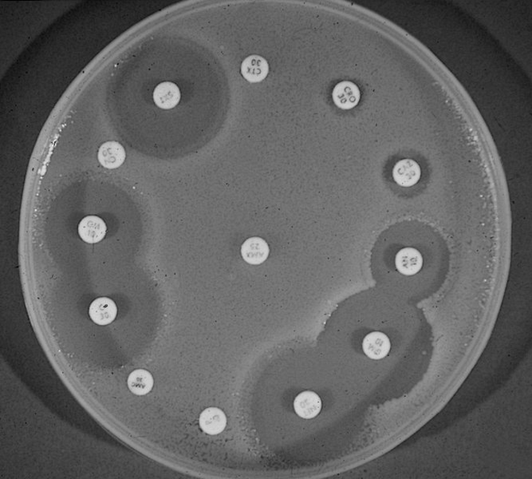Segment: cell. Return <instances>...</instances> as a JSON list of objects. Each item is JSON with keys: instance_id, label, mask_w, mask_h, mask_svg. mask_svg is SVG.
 <instances>
[{"instance_id": "5", "label": "cell", "mask_w": 532, "mask_h": 479, "mask_svg": "<svg viewBox=\"0 0 532 479\" xmlns=\"http://www.w3.org/2000/svg\"><path fill=\"white\" fill-rule=\"evenodd\" d=\"M269 246L262 238L247 239L241 247V255L248 264L257 265L264 263L269 256Z\"/></svg>"}, {"instance_id": "11", "label": "cell", "mask_w": 532, "mask_h": 479, "mask_svg": "<svg viewBox=\"0 0 532 479\" xmlns=\"http://www.w3.org/2000/svg\"><path fill=\"white\" fill-rule=\"evenodd\" d=\"M153 99L158 108L164 110L172 109L180 102L179 88L173 82H162L153 92Z\"/></svg>"}, {"instance_id": "7", "label": "cell", "mask_w": 532, "mask_h": 479, "mask_svg": "<svg viewBox=\"0 0 532 479\" xmlns=\"http://www.w3.org/2000/svg\"><path fill=\"white\" fill-rule=\"evenodd\" d=\"M363 347L366 356L370 359H381L387 356L391 345L386 334L374 332L365 337Z\"/></svg>"}, {"instance_id": "12", "label": "cell", "mask_w": 532, "mask_h": 479, "mask_svg": "<svg viewBox=\"0 0 532 479\" xmlns=\"http://www.w3.org/2000/svg\"><path fill=\"white\" fill-rule=\"evenodd\" d=\"M269 72L268 63L259 56L247 57L241 65V73L250 82H259L267 77Z\"/></svg>"}, {"instance_id": "3", "label": "cell", "mask_w": 532, "mask_h": 479, "mask_svg": "<svg viewBox=\"0 0 532 479\" xmlns=\"http://www.w3.org/2000/svg\"><path fill=\"white\" fill-rule=\"evenodd\" d=\"M332 97L338 108L351 110L358 105L361 94L358 87L353 82L344 81L335 86Z\"/></svg>"}, {"instance_id": "10", "label": "cell", "mask_w": 532, "mask_h": 479, "mask_svg": "<svg viewBox=\"0 0 532 479\" xmlns=\"http://www.w3.org/2000/svg\"><path fill=\"white\" fill-rule=\"evenodd\" d=\"M227 425L226 414L216 407L207 408L200 416V428L205 433L216 435L222 433Z\"/></svg>"}, {"instance_id": "6", "label": "cell", "mask_w": 532, "mask_h": 479, "mask_svg": "<svg viewBox=\"0 0 532 479\" xmlns=\"http://www.w3.org/2000/svg\"><path fill=\"white\" fill-rule=\"evenodd\" d=\"M294 408L299 416L310 419L316 417L321 411L322 401L316 393L304 392L295 398Z\"/></svg>"}, {"instance_id": "8", "label": "cell", "mask_w": 532, "mask_h": 479, "mask_svg": "<svg viewBox=\"0 0 532 479\" xmlns=\"http://www.w3.org/2000/svg\"><path fill=\"white\" fill-rule=\"evenodd\" d=\"M126 151L123 146L116 141H108L100 147L98 161L105 168L113 170L120 167L125 162Z\"/></svg>"}, {"instance_id": "13", "label": "cell", "mask_w": 532, "mask_h": 479, "mask_svg": "<svg viewBox=\"0 0 532 479\" xmlns=\"http://www.w3.org/2000/svg\"><path fill=\"white\" fill-rule=\"evenodd\" d=\"M128 386L134 394L144 395L149 393L153 386V378L149 371L143 369L136 370L128 378Z\"/></svg>"}, {"instance_id": "9", "label": "cell", "mask_w": 532, "mask_h": 479, "mask_svg": "<svg viewBox=\"0 0 532 479\" xmlns=\"http://www.w3.org/2000/svg\"><path fill=\"white\" fill-rule=\"evenodd\" d=\"M117 312V306L114 301L106 298L94 300L89 311L92 321L98 325H108L113 322Z\"/></svg>"}, {"instance_id": "1", "label": "cell", "mask_w": 532, "mask_h": 479, "mask_svg": "<svg viewBox=\"0 0 532 479\" xmlns=\"http://www.w3.org/2000/svg\"><path fill=\"white\" fill-rule=\"evenodd\" d=\"M423 257L415 248H404L401 250L395 258L396 269L405 276H413L422 269Z\"/></svg>"}, {"instance_id": "4", "label": "cell", "mask_w": 532, "mask_h": 479, "mask_svg": "<svg viewBox=\"0 0 532 479\" xmlns=\"http://www.w3.org/2000/svg\"><path fill=\"white\" fill-rule=\"evenodd\" d=\"M79 234L82 240H84L86 243H98L105 238L106 234L105 223L98 217H86L82 219L79 223Z\"/></svg>"}, {"instance_id": "2", "label": "cell", "mask_w": 532, "mask_h": 479, "mask_svg": "<svg viewBox=\"0 0 532 479\" xmlns=\"http://www.w3.org/2000/svg\"><path fill=\"white\" fill-rule=\"evenodd\" d=\"M422 170L418 163L412 159L401 160L393 170L394 179L398 185L411 187L421 179Z\"/></svg>"}]
</instances>
